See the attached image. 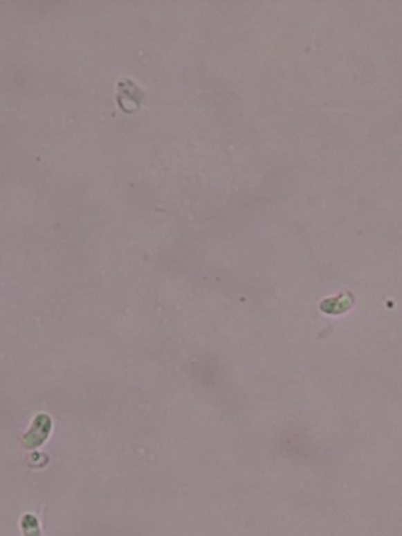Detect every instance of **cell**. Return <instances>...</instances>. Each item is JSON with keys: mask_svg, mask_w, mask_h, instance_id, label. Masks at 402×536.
<instances>
[{"mask_svg": "<svg viewBox=\"0 0 402 536\" xmlns=\"http://www.w3.org/2000/svg\"><path fill=\"white\" fill-rule=\"evenodd\" d=\"M145 101V91L131 79H121L116 91V102L126 114H132Z\"/></svg>", "mask_w": 402, "mask_h": 536, "instance_id": "1", "label": "cell"}, {"mask_svg": "<svg viewBox=\"0 0 402 536\" xmlns=\"http://www.w3.org/2000/svg\"><path fill=\"white\" fill-rule=\"evenodd\" d=\"M51 428H52L51 418L48 416H39V417L35 418L33 427L26 434V438L22 439V442H24V445L27 448H35V447L42 445L43 442L48 439Z\"/></svg>", "mask_w": 402, "mask_h": 536, "instance_id": "2", "label": "cell"}, {"mask_svg": "<svg viewBox=\"0 0 402 536\" xmlns=\"http://www.w3.org/2000/svg\"><path fill=\"white\" fill-rule=\"evenodd\" d=\"M22 528H24L26 536H42V533H39L38 521L30 515L22 517Z\"/></svg>", "mask_w": 402, "mask_h": 536, "instance_id": "3", "label": "cell"}]
</instances>
